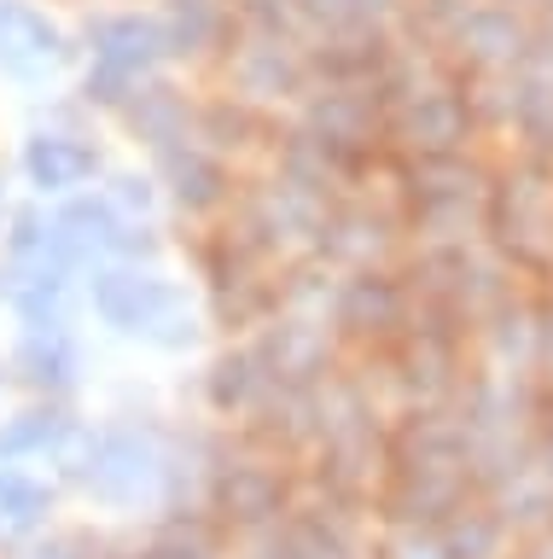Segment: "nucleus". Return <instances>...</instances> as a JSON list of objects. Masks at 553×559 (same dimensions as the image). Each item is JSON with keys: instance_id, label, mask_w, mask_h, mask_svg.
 <instances>
[{"instance_id": "7ed1b4c3", "label": "nucleus", "mask_w": 553, "mask_h": 559, "mask_svg": "<svg viewBox=\"0 0 553 559\" xmlns=\"http://www.w3.org/2000/svg\"><path fill=\"white\" fill-rule=\"evenodd\" d=\"M199 507L228 536H256V531H274V524L291 513V489H286L280 461H268V454L216 449V466H211V478H204Z\"/></svg>"}, {"instance_id": "4468645a", "label": "nucleus", "mask_w": 553, "mask_h": 559, "mask_svg": "<svg viewBox=\"0 0 553 559\" xmlns=\"http://www.w3.org/2000/svg\"><path fill=\"white\" fill-rule=\"evenodd\" d=\"M0 222H7V187H0Z\"/></svg>"}, {"instance_id": "0eeeda50", "label": "nucleus", "mask_w": 553, "mask_h": 559, "mask_svg": "<svg viewBox=\"0 0 553 559\" xmlns=\"http://www.w3.org/2000/svg\"><path fill=\"white\" fill-rule=\"evenodd\" d=\"M117 559H228V531L204 507H169L152 519V531Z\"/></svg>"}, {"instance_id": "423d86ee", "label": "nucleus", "mask_w": 553, "mask_h": 559, "mask_svg": "<svg viewBox=\"0 0 553 559\" xmlns=\"http://www.w3.org/2000/svg\"><path fill=\"white\" fill-rule=\"evenodd\" d=\"M99 175V146L82 134H29L24 146V181L36 187V199H71Z\"/></svg>"}, {"instance_id": "6e6552de", "label": "nucleus", "mask_w": 553, "mask_h": 559, "mask_svg": "<svg viewBox=\"0 0 553 559\" xmlns=\"http://www.w3.org/2000/svg\"><path fill=\"white\" fill-rule=\"evenodd\" d=\"M268 391H274V379H268V367H263L256 338L221 349V356L211 361V373H204V408H211L216 419H245Z\"/></svg>"}, {"instance_id": "f257e3e1", "label": "nucleus", "mask_w": 553, "mask_h": 559, "mask_svg": "<svg viewBox=\"0 0 553 559\" xmlns=\"http://www.w3.org/2000/svg\"><path fill=\"white\" fill-rule=\"evenodd\" d=\"M59 472L99 513L158 519L169 507H199L187 501V431L164 426L158 414H111L106 426H82Z\"/></svg>"}, {"instance_id": "1a4fd4ad", "label": "nucleus", "mask_w": 553, "mask_h": 559, "mask_svg": "<svg viewBox=\"0 0 553 559\" xmlns=\"http://www.w3.org/2000/svg\"><path fill=\"white\" fill-rule=\"evenodd\" d=\"M59 513V489L36 466H0V548L36 542Z\"/></svg>"}, {"instance_id": "f8f14e48", "label": "nucleus", "mask_w": 553, "mask_h": 559, "mask_svg": "<svg viewBox=\"0 0 553 559\" xmlns=\"http://www.w3.org/2000/svg\"><path fill=\"white\" fill-rule=\"evenodd\" d=\"M19 559H117V554L88 531H47L36 542H24Z\"/></svg>"}, {"instance_id": "9d476101", "label": "nucleus", "mask_w": 553, "mask_h": 559, "mask_svg": "<svg viewBox=\"0 0 553 559\" xmlns=\"http://www.w3.org/2000/svg\"><path fill=\"white\" fill-rule=\"evenodd\" d=\"M164 164V181L176 192L181 210H193V216H211V210L233 204V181H228V164H221L216 152H199L193 140H181V146L158 152Z\"/></svg>"}, {"instance_id": "f03ea898", "label": "nucleus", "mask_w": 553, "mask_h": 559, "mask_svg": "<svg viewBox=\"0 0 553 559\" xmlns=\"http://www.w3.org/2000/svg\"><path fill=\"white\" fill-rule=\"evenodd\" d=\"M88 309L111 338L164 349V356H187L204 338V314L181 280H169L158 262H106L88 269Z\"/></svg>"}, {"instance_id": "ddd939ff", "label": "nucleus", "mask_w": 553, "mask_h": 559, "mask_svg": "<svg viewBox=\"0 0 553 559\" xmlns=\"http://www.w3.org/2000/svg\"><path fill=\"white\" fill-rule=\"evenodd\" d=\"M106 199H111L117 210H123V216L146 222L152 210H158V181H152V175H111Z\"/></svg>"}, {"instance_id": "39448f33", "label": "nucleus", "mask_w": 553, "mask_h": 559, "mask_svg": "<svg viewBox=\"0 0 553 559\" xmlns=\"http://www.w3.org/2000/svg\"><path fill=\"white\" fill-rule=\"evenodd\" d=\"M76 437H82V419L64 402L41 396V402H29V408L0 419V466H41V461L64 466Z\"/></svg>"}, {"instance_id": "2eb2a0df", "label": "nucleus", "mask_w": 553, "mask_h": 559, "mask_svg": "<svg viewBox=\"0 0 553 559\" xmlns=\"http://www.w3.org/2000/svg\"><path fill=\"white\" fill-rule=\"evenodd\" d=\"M0 379H7V367H0Z\"/></svg>"}, {"instance_id": "20e7f679", "label": "nucleus", "mask_w": 553, "mask_h": 559, "mask_svg": "<svg viewBox=\"0 0 553 559\" xmlns=\"http://www.w3.org/2000/svg\"><path fill=\"white\" fill-rule=\"evenodd\" d=\"M7 373L24 379L36 396L64 402L82 379H88V349H82V332L76 326H24L19 344H12Z\"/></svg>"}, {"instance_id": "9b49d317", "label": "nucleus", "mask_w": 553, "mask_h": 559, "mask_svg": "<svg viewBox=\"0 0 553 559\" xmlns=\"http://www.w3.org/2000/svg\"><path fill=\"white\" fill-rule=\"evenodd\" d=\"M333 321L350 326V332H390L402 321V292H396L385 274L361 269L333 292Z\"/></svg>"}]
</instances>
